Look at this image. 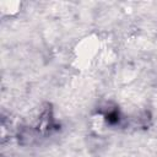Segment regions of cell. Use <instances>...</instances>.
Masks as SVG:
<instances>
[{"instance_id": "6da1fadb", "label": "cell", "mask_w": 157, "mask_h": 157, "mask_svg": "<svg viewBox=\"0 0 157 157\" xmlns=\"http://www.w3.org/2000/svg\"><path fill=\"white\" fill-rule=\"evenodd\" d=\"M104 119H105L107 123L110 124V125H115V124H118L119 120H120L119 110H117V109H110V110H108V112L104 114Z\"/></svg>"}]
</instances>
